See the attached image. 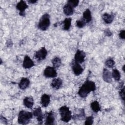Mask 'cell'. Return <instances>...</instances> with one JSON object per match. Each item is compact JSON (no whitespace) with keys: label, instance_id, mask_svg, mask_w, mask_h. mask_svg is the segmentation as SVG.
Masks as SVG:
<instances>
[{"label":"cell","instance_id":"21","mask_svg":"<svg viewBox=\"0 0 125 125\" xmlns=\"http://www.w3.org/2000/svg\"><path fill=\"white\" fill-rule=\"evenodd\" d=\"M71 18H66L62 22L63 24V29L64 30H68L71 26Z\"/></svg>","mask_w":125,"mask_h":125},{"label":"cell","instance_id":"29","mask_svg":"<svg viewBox=\"0 0 125 125\" xmlns=\"http://www.w3.org/2000/svg\"><path fill=\"white\" fill-rule=\"evenodd\" d=\"M85 22L83 20H79L76 21V25L79 28H83L85 25Z\"/></svg>","mask_w":125,"mask_h":125},{"label":"cell","instance_id":"8","mask_svg":"<svg viewBox=\"0 0 125 125\" xmlns=\"http://www.w3.org/2000/svg\"><path fill=\"white\" fill-rule=\"evenodd\" d=\"M16 8L20 11V15L21 16H25V10L28 8V5L24 1L21 0L17 3Z\"/></svg>","mask_w":125,"mask_h":125},{"label":"cell","instance_id":"28","mask_svg":"<svg viewBox=\"0 0 125 125\" xmlns=\"http://www.w3.org/2000/svg\"><path fill=\"white\" fill-rule=\"evenodd\" d=\"M79 1L78 0H70L67 1V3L69 4L73 8L76 7L79 4Z\"/></svg>","mask_w":125,"mask_h":125},{"label":"cell","instance_id":"14","mask_svg":"<svg viewBox=\"0 0 125 125\" xmlns=\"http://www.w3.org/2000/svg\"><path fill=\"white\" fill-rule=\"evenodd\" d=\"M62 84V81L60 78H55L52 80L51 83V86L53 88L58 89L61 87Z\"/></svg>","mask_w":125,"mask_h":125},{"label":"cell","instance_id":"11","mask_svg":"<svg viewBox=\"0 0 125 125\" xmlns=\"http://www.w3.org/2000/svg\"><path fill=\"white\" fill-rule=\"evenodd\" d=\"M34 65V63L31 58L28 56H25L23 60L22 66L24 68H30Z\"/></svg>","mask_w":125,"mask_h":125},{"label":"cell","instance_id":"10","mask_svg":"<svg viewBox=\"0 0 125 125\" xmlns=\"http://www.w3.org/2000/svg\"><path fill=\"white\" fill-rule=\"evenodd\" d=\"M34 116L36 117L37 119L39 122V124H42V120L43 119V116L42 114V111L41 107H39L37 108H36L33 113Z\"/></svg>","mask_w":125,"mask_h":125},{"label":"cell","instance_id":"12","mask_svg":"<svg viewBox=\"0 0 125 125\" xmlns=\"http://www.w3.org/2000/svg\"><path fill=\"white\" fill-rule=\"evenodd\" d=\"M103 80L106 83H110L112 82V75L107 69H104L103 72Z\"/></svg>","mask_w":125,"mask_h":125},{"label":"cell","instance_id":"13","mask_svg":"<svg viewBox=\"0 0 125 125\" xmlns=\"http://www.w3.org/2000/svg\"><path fill=\"white\" fill-rule=\"evenodd\" d=\"M55 121V117L54 113L51 111L49 113H46V119H45V125H53Z\"/></svg>","mask_w":125,"mask_h":125},{"label":"cell","instance_id":"24","mask_svg":"<svg viewBox=\"0 0 125 125\" xmlns=\"http://www.w3.org/2000/svg\"><path fill=\"white\" fill-rule=\"evenodd\" d=\"M53 66L54 68H58L60 66L62 63L61 60L59 57H55L52 61Z\"/></svg>","mask_w":125,"mask_h":125},{"label":"cell","instance_id":"27","mask_svg":"<svg viewBox=\"0 0 125 125\" xmlns=\"http://www.w3.org/2000/svg\"><path fill=\"white\" fill-rule=\"evenodd\" d=\"M93 123V117L92 116H89L86 117L84 124L87 125H92Z\"/></svg>","mask_w":125,"mask_h":125},{"label":"cell","instance_id":"4","mask_svg":"<svg viewBox=\"0 0 125 125\" xmlns=\"http://www.w3.org/2000/svg\"><path fill=\"white\" fill-rule=\"evenodd\" d=\"M50 17L48 14H45L41 18L38 23V27L41 30L45 31L50 25Z\"/></svg>","mask_w":125,"mask_h":125},{"label":"cell","instance_id":"34","mask_svg":"<svg viewBox=\"0 0 125 125\" xmlns=\"http://www.w3.org/2000/svg\"><path fill=\"white\" fill-rule=\"evenodd\" d=\"M124 67H125V65L123 66V71H125V69H124Z\"/></svg>","mask_w":125,"mask_h":125},{"label":"cell","instance_id":"9","mask_svg":"<svg viewBox=\"0 0 125 125\" xmlns=\"http://www.w3.org/2000/svg\"><path fill=\"white\" fill-rule=\"evenodd\" d=\"M72 69L74 74L77 76L80 75L83 71V68L80 63L75 61L72 63Z\"/></svg>","mask_w":125,"mask_h":125},{"label":"cell","instance_id":"23","mask_svg":"<svg viewBox=\"0 0 125 125\" xmlns=\"http://www.w3.org/2000/svg\"><path fill=\"white\" fill-rule=\"evenodd\" d=\"M75 118L78 119H83L84 118V111L83 109H79L78 112H76Z\"/></svg>","mask_w":125,"mask_h":125},{"label":"cell","instance_id":"3","mask_svg":"<svg viewBox=\"0 0 125 125\" xmlns=\"http://www.w3.org/2000/svg\"><path fill=\"white\" fill-rule=\"evenodd\" d=\"M61 120L64 122H68L71 119V112L66 106H63L59 109Z\"/></svg>","mask_w":125,"mask_h":125},{"label":"cell","instance_id":"15","mask_svg":"<svg viewBox=\"0 0 125 125\" xmlns=\"http://www.w3.org/2000/svg\"><path fill=\"white\" fill-rule=\"evenodd\" d=\"M30 84V81L27 78H22L19 84V87L22 90L26 89Z\"/></svg>","mask_w":125,"mask_h":125},{"label":"cell","instance_id":"5","mask_svg":"<svg viewBox=\"0 0 125 125\" xmlns=\"http://www.w3.org/2000/svg\"><path fill=\"white\" fill-rule=\"evenodd\" d=\"M44 75L47 78H55L57 76V73L54 67L47 66L44 70Z\"/></svg>","mask_w":125,"mask_h":125},{"label":"cell","instance_id":"7","mask_svg":"<svg viewBox=\"0 0 125 125\" xmlns=\"http://www.w3.org/2000/svg\"><path fill=\"white\" fill-rule=\"evenodd\" d=\"M85 53L83 51L78 50L75 55L74 61L79 63H82L84 61Z\"/></svg>","mask_w":125,"mask_h":125},{"label":"cell","instance_id":"30","mask_svg":"<svg viewBox=\"0 0 125 125\" xmlns=\"http://www.w3.org/2000/svg\"><path fill=\"white\" fill-rule=\"evenodd\" d=\"M119 93H120V97H121L122 100L123 101H124V100H125V87H124V86H123V87L121 88Z\"/></svg>","mask_w":125,"mask_h":125},{"label":"cell","instance_id":"22","mask_svg":"<svg viewBox=\"0 0 125 125\" xmlns=\"http://www.w3.org/2000/svg\"><path fill=\"white\" fill-rule=\"evenodd\" d=\"M90 107L91 109L95 112H98L100 110L101 107L99 103L97 101H94L90 104Z\"/></svg>","mask_w":125,"mask_h":125},{"label":"cell","instance_id":"33","mask_svg":"<svg viewBox=\"0 0 125 125\" xmlns=\"http://www.w3.org/2000/svg\"><path fill=\"white\" fill-rule=\"evenodd\" d=\"M28 2L31 3H35L37 2V0H29Z\"/></svg>","mask_w":125,"mask_h":125},{"label":"cell","instance_id":"32","mask_svg":"<svg viewBox=\"0 0 125 125\" xmlns=\"http://www.w3.org/2000/svg\"><path fill=\"white\" fill-rule=\"evenodd\" d=\"M105 34L107 36H111L112 35V33H111V32L110 31V30H109L108 29H107L105 31Z\"/></svg>","mask_w":125,"mask_h":125},{"label":"cell","instance_id":"20","mask_svg":"<svg viewBox=\"0 0 125 125\" xmlns=\"http://www.w3.org/2000/svg\"><path fill=\"white\" fill-rule=\"evenodd\" d=\"M102 19L103 21L107 24L111 23L114 19V16L113 15L105 13L102 16Z\"/></svg>","mask_w":125,"mask_h":125},{"label":"cell","instance_id":"17","mask_svg":"<svg viewBox=\"0 0 125 125\" xmlns=\"http://www.w3.org/2000/svg\"><path fill=\"white\" fill-rule=\"evenodd\" d=\"M24 105L28 108H31L34 104V100L31 96L25 97L23 101Z\"/></svg>","mask_w":125,"mask_h":125},{"label":"cell","instance_id":"6","mask_svg":"<svg viewBox=\"0 0 125 125\" xmlns=\"http://www.w3.org/2000/svg\"><path fill=\"white\" fill-rule=\"evenodd\" d=\"M47 54V51L44 47H42L40 50L36 51L35 54V57L38 61L44 60Z\"/></svg>","mask_w":125,"mask_h":125},{"label":"cell","instance_id":"2","mask_svg":"<svg viewBox=\"0 0 125 125\" xmlns=\"http://www.w3.org/2000/svg\"><path fill=\"white\" fill-rule=\"evenodd\" d=\"M32 118V113L24 110H21L19 114L18 121L20 124H27Z\"/></svg>","mask_w":125,"mask_h":125},{"label":"cell","instance_id":"31","mask_svg":"<svg viewBox=\"0 0 125 125\" xmlns=\"http://www.w3.org/2000/svg\"><path fill=\"white\" fill-rule=\"evenodd\" d=\"M125 30H122L121 31H120V33H119V37L120 39H122L123 40L125 39Z\"/></svg>","mask_w":125,"mask_h":125},{"label":"cell","instance_id":"26","mask_svg":"<svg viewBox=\"0 0 125 125\" xmlns=\"http://www.w3.org/2000/svg\"><path fill=\"white\" fill-rule=\"evenodd\" d=\"M105 65L109 68H112L114 67L115 65V62L111 58H109L105 62Z\"/></svg>","mask_w":125,"mask_h":125},{"label":"cell","instance_id":"19","mask_svg":"<svg viewBox=\"0 0 125 125\" xmlns=\"http://www.w3.org/2000/svg\"><path fill=\"white\" fill-rule=\"evenodd\" d=\"M50 96L47 94H43L41 97V104L42 106L46 107L48 106L50 103Z\"/></svg>","mask_w":125,"mask_h":125},{"label":"cell","instance_id":"1","mask_svg":"<svg viewBox=\"0 0 125 125\" xmlns=\"http://www.w3.org/2000/svg\"><path fill=\"white\" fill-rule=\"evenodd\" d=\"M95 89V83L91 81L87 80L80 87L78 94L82 98H85L90 92L94 91Z\"/></svg>","mask_w":125,"mask_h":125},{"label":"cell","instance_id":"16","mask_svg":"<svg viewBox=\"0 0 125 125\" xmlns=\"http://www.w3.org/2000/svg\"><path fill=\"white\" fill-rule=\"evenodd\" d=\"M63 11L64 14L66 16H70L73 14L74 12V8L69 4H65L63 7Z\"/></svg>","mask_w":125,"mask_h":125},{"label":"cell","instance_id":"25","mask_svg":"<svg viewBox=\"0 0 125 125\" xmlns=\"http://www.w3.org/2000/svg\"><path fill=\"white\" fill-rule=\"evenodd\" d=\"M112 77L116 81H119L120 79L121 78V75L118 71V70L116 69H114L113 70L112 72Z\"/></svg>","mask_w":125,"mask_h":125},{"label":"cell","instance_id":"18","mask_svg":"<svg viewBox=\"0 0 125 125\" xmlns=\"http://www.w3.org/2000/svg\"><path fill=\"white\" fill-rule=\"evenodd\" d=\"M91 19H92V16H91V11L88 9H87L83 13V20L85 23H87L90 21Z\"/></svg>","mask_w":125,"mask_h":125}]
</instances>
